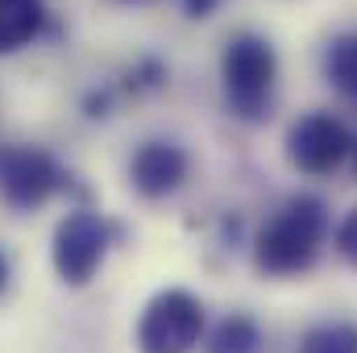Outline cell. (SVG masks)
I'll return each mask as SVG.
<instances>
[{
	"mask_svg": "<svg viewBox=\"0 0 357 353\" xmlns=\"http://www.w3.org/2000/svg\"><path fill=\"white\" fill-rule=\"evenodd\" d=\"M216 8H220V0H183V13H187V17H195V21L212 17Z\"/></svg>",
	"mask_w": 357,
	"mask_h": 353,
	"instance_id": "5bb4252c",
	"label": "cell"
},
{
	"mask_svg": "<svg viewBox=\"0 0 357 353\" xmlns=\"http://www.w3.org/2000/svg\"><path fill=\"white\" fill-rule=\"evenodd\" d=\"M8 278H13V266H8V258H4V250H0V295L8 291Z\"/></svg>",
	"mask_w": 357,
	"mask_h": 353,
	"instance_id": "2e32d148",
	"label": "cell"
},
{
	"mask_svg": "<svg viewBox=\"0 0 357 353\" xmlns=\"http://www.w3.org/2000/svg\"><path fill=\"white\" fill-rule=\"evenodd\" d=\"M108 237L112 225L96 212V208H75L59 220L54 229V270L67 287H88L91 274L100 270L104 254H108Z\"/></svg>",
	"mask_w": 357,
	"mask_h": 353,
	"instance_id": "5b68a950",
	"label": "cell"
},
{
	"mask_svg": "<svg viewBox=\"0 0 357 353\" xmlns=\"http://www.w3.org/2000/svg\"><path fill=\"white\" fill-rule=\"evenodd\" d=\"M258 345H262L258 320L245 316V312H233V316H225V320L212 329L204 353H258Z\"/></svg>",
	"mask_w": 357,
	"mask_h": 353,
	"instance_id": "9c48e42d",
	"label": "cell"
},
{
	"mask_svg": "<svg viewBox=\"0 0 357 353\" xmlns=\"http://www.w3.org/2000/svg\"><path fill=\"white\" fill-rule=\"evenodd\" d=\"M204 341V303L183 291H158L137 320V350L142 353H191Z\"/></svg>",
	"mask_w": 357,
	"mask_h": 353,
	"instance_id": "3957f363",
	"label": "cell"
},
{
	"mask_svg": "<svg viewBox=\"0 0 357 353\" xmlns=\"http://www.w3.org/2000/svg\"><path fill=\"white\" fill-rule=\"evenodd\" d=\"M84 108H88V117H108V91H91Z\"/></svg>",
	"mask_w": 357,
	"mask_h": 353,
	"instance_id": "9a60e30c",
	"label": "cell"
},
{
	"mask_svg": "<svg viewBox=\"0 0 357 353\" xmlns=\"http://www.w3.org/2000/svg\"><path fill=\"white\" fill-rule=\"evenodd\" d=\"M125 4H146V0H125Z\"/></svg>",
	"mask_w": 357,
	"mask_h": 353,
	"instance_id": "e0dca14e",
	"label": "cell"
},
{
	"mask_svg": "<svg viewBox=\"0 0 357 353\" xmlns=\"http://www.w3.org/2000/svg\"><path fill=\"white\" fill-rule=\"evenodd\" d=\"M354 150V133L333 112H307L287 129V158L307 175L337 171Z\"/></svg>",
	"mask_w": 357,
	"mask_h": 353,
	"instance_id": "8992f818",
	"label": "cell"
},
{
	"mask_svg": "<svg viewBox=\"0 0 357 353\" xmlns=\"http://www.w3.org/2000/svg\"><path fill=\"white\" fill-rule=\"evenodd\" d=\"M324 71L333 80V88H341L345 96L357 100V29L354 33H341L328 42V54H324Z\"/></svg>",
	"mask_w": 357,
	"mask_h": 353,
	"instance_id": "30bf717a",
	"label": "cell"
},
{
	"mask_svg": "<svg viewBox=\"0 0 357 353\" xmlns=\"http://www.w3.org/2000/svg\"><path fill=\"white\" fill-rule=\"evenodd\" d=\"M167 84V67L158 59H142L133 71H129V88L142 91V88H162Z\"/></svg>",
	"mask_w": 357,
	"mask_h": 353,
	"instance_id": "7c38bea8",
	"label": "cell"
},
{
	"mask_svg": "<svg viewBox=\"0 0 357 353\" xmlns=\"http://www.w3.org/2000/svg\"><path fill=\"white\" fill-rule=\"evenodd\" d=\"M354 150H357V146H354Z\"/></svg>",
	"mask_w": 357,
	"mask_h": 353,
	"instance_id": "ac0fdd59",
	"label": "cell"
},
{
	"mask_svg": "<svg viewBox=\"0 0 357 353\" xmlns=\"http://www.w3.org/2000/svg\"><path fill=\"white\" fill-rule=\"evenodd\" d=\"M220 84H225V100L233 117L262 121L274 100V84H278L274 46L258 33H233L220 54Z\"/></svg>",
	"mask_w": 357,
	"mask_h": 353,
	"instance_id": "7a4b0ae2",
	"label": "cell"
},
{
	"mask_svg": "<svg viewBox=\"0 0 357 353\" xmlns=\"http://www.w3.org/2000/svg\"><path fill=\"white\" fill-rule=\"evenodd\" d=\"M187 150L178 142H167V137H154V142H142L137 154L129 158V179L133 187L146 195V200H162L183 187L187 179Z\"/></svg>",
	"mask_w": 357,
	"mask_h": 353,
	"instance_id": "52a82bcc",
	"label": "cell"
},
{
	"mask_svg": "<svg viewBox=\"0 0 357 353\" xmlns=\"http://www.w3.org/2000/svg\"><path fill=\"white\" fill-rule=\"evenodd\" d=\"M63 187H71V175L59 167V158L50 150L21 146V142L0 146V200L8 208L33 212Z\"/></svg>",
	"mask_w": 357,
	"mask_h": 353,
	"instance_id": "277c9868",
	"label": "cell"
},
{
	"mask_svg": "<svg viewBox=\"0 0 357 353\" xmlns=\"http://www.w3.org/2000/svg\"><path fill=\"white\" fill-rule=\"evenodd\" d=\"M337 250H341V258L357 270V204L345 212V220H341V229H337Z\"/></svg>",
	"mask_w": 357,
	"mask_h": 353,
	"instance_id": "4fadbf2b",
	"label": "cell"
},
{
	"mask_svg": "<svg viewBox=\"0 0 357 353\" xmlns=\"http://www.w3.org/2000/svg\"><path fill=\"white\" fill-rule=\"evenodd\" d=\"M299 353H357V324L349 320H328L303 333Z\"/></svg>",
	"mask_w": 357,
	"mask_h": 353,
	"instance_id": "8fae6325",
	"label": "cell"
},
{
	"mask_svg": "<svg viewBox=\"0 0 357 353\" xmlns=\"http://www.w3.org/2000/svg\"><path fill=\"white\" fill-rule=\"evenodd\" d=\"M324 233H328V208H324V200L295 195V200H287L278 208V216L258 233V241H254V266L262 274H274V278L303 274L320 258Z\"/></svg>",
	"mask_w": 357,
	"mask_h": 353,
	"instance_id": "6da1fadb",
	"label": "cell"
},
{
	"mask_svg": "<svg viewBox=\"0 0 357 353\" xmlns=\"http://www.w3.org/2000/svg\"><path fill=\"white\" fill-rule=\"evenodd\" d=\"M46 25L42 0H0V54H17Z\"/></svg>",
	"mask_w": 357,
	"mask_h": 353,
	"instance_id": "ba28073f",
	"label": "cell"
}]
</instances>
